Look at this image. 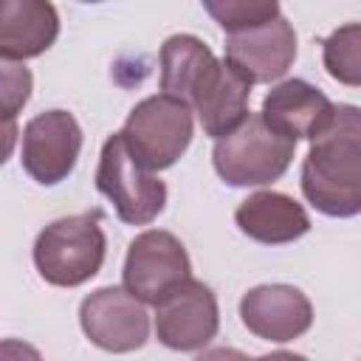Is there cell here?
Returning a JSON list of instances; mask_svg holds the SVG:
<instances>
[{
  "label": "cell",
  "instance_id": "obj_19",
  "mask_svg": "<svg viewBox=\"0 0 361 361\" xmlns=\"http://www.w3.org/2000/svg\"><path fill=\"white\" fill-rule=\"evenodd\" d=\"M31 96V73L20 62H3V113L6 124L14 121L17 110L28 102Z\"/></svg>",
  "mask_w": 361,
  "mask_h": 361
},
{
  "label": "cell",
  "instance_id": "obj_17",
  "mask_svg": "<svg viewBox=\"0 0 361 361\" xmlns=\"http://www.w3.org/2000/svg\"><path fill=\"white\" fill-rule=\"evenodd\" d=\"M322 62L336 82L361 87V23L338 25L322 42Z\"/></svg>",
  "mask_w": 361,
  "mask_h": 361
},
{
  "label": "cell",
  "instance_id": "obj_4",
  "mask_svg": "<svg viewBox=\"0 0 361 361\" xmlns=\"http://www.w3.org/2000/svg\"><path fill=\"white\" fill-rule=\"evenodd\" d=\"M296 141L279 135L251 113L231 135L214 141L212 164L228 186H265L279 180L293 161Z\"/></svg>",
  "mask_w": 361,
  "mask_h": 361
},
{
  "label": "cell",
  "instance_id": "obj_15",
  "mask_svg": "<svg viewBox=\"0 0 361 361\" xmlns=\"http://www.w3.org/2000/svg\"><path fill=\"white\" fill-rule=\"evenodd\" d=\"M59 37V17L42 0H3L0 6V56L23 62L39 56Z\"/></svg>",
  "mask_w": 361,
  "mask_h": 361
},
{
  "label": "cell",
  "instance_id": "obj_7",
  "mask_svg": "<svg viewBox=\"0 0 361 361\" xmlns=\"http://www.w3.org/2000/svg\"><path fill=\"white\" fill-rule=\"evenodd\" d=\"M79 324L85 336L107 353H133L149 338V313L127 288H99L79 305Z\"/></svg>",
  "mask_w": 361,
  "mask_h": 361
},
{
  "label": "cell",
  "instance_id": "obj_12",
  "mask_svg": "<svg viewBox=\"0 0 361 361\" xmlns=\"http://www.w3.org/2000/svg\"><path fill=\"white\" fill-rule=\"evenodd\" d=\"M259 116L279 135L299 141H316L336 118V104L305 79H285L274 85L265 99Z\"/></svg>",
  "mask_w": 361,
  "mask_h": 361
},
{
  "label": "cell",
  "instance_id": "obj_10",
  "mask_svg": "<svg viewBox=\"0 0 361 361\" xmlns=\"http://www.w3.org/2000/svg\"><path fill=\"white\" fill-rule=\"evenodd\" d=\"M248 96H251V82L223 56V59H214L203 71L186 104L197 113L203 133L220 141L231 135L251 116Z\"/></svg>",
  "mask_w": 361,
  "mask_h": 361
},
{
  "label": "cell",
  "instance_id": "obj_9",
  "mask_svg": "<svg viewBox=\"0 0 361 361\" xmlns=\"http://www.w3.org/2000/svg\"><path fill=\"white\" fill-rule=\"evenodd\" d=\"M220 327L217 296L200 279H186L161 305H155V336L178 353L203 350Z\"/></svg>",
  "mask_w": 361,
  "mask_h": 361
},
{
  "label": "cell",
  "instance_id": "obj_22",
  "mask_svg": "<svg viewBox=\"0 0 361 361\" xmlns=\"http://www.w3.org/2000/svg\"><path fill=\"white\" fill-rule=\"evenodd\" d=\"M257 361H307V358H305V355H299V353L276 350V353H268V355H262V358H257Z\"/></svg>",
  "mask_w": 361,
  "mask_h": 361
},
{
  "label": "cell",
  "instance_id": "obj_3",
  "mask_svg": "<svg viewBox=\"0 0 361 361\" xmlns=\"http://www.w3.org/2000/svg\"><path fill=\"white\" fill-rule=\"evenodd\" d=\"M195 110L169 93H155L141 99L124 127V144L133 152V158L147 166L149 172L169 169L192 144L195 135Z\"/></svg>",
  "mask_w": 361,
  "mask_h": 361
},
{
  "label": "cell",
  "instance_id": "obj_13",
  "mask_svg": "<svg viewBox=\"0 0 361 361\" xmlns=\"http://www.w3.org/2000/svg\"><path fill=\"white\" fill-rule=\"evenodd\" d=\"M226 59L251 82L265 85L288 73V68L296 59V31L293 25L279 14L276 20L231 34L226 39Z\"/></svg>",
  "mask_w": 361,
  "mask_h": 361
},
{
  "label": "cell",
  "instance_id": "obj_16",
  "mask_svg": "<svg viewBox=\"0 0 361 361\" xmlns=\"http://www.w3.org/2000/svg\"><path fill=\"white\" fill-rule=\"evenodd\" d=\"M214 59L217 56L212 54V48L195 34H172L161 45V93L186 102L192 87Z\"/></svg>",
  "mask_w": 361,
  "mask_h": 361
},
{
  "label": "cell",
  "instance_id": "obj_8",
  "mask_svg": "<svg viewBox=\"0 0 361 361\" xmlns=\"http://www.w3.org/2000/svg\"><path fill=\"white\" fill-rule=\"evenodd\" d=\"M82 149V127L68 110H45L23 130L20 161L23 169L42 186L65 180Z\"/></svg>",
  "mask_w": 361,
  "mask_h": 361
},
{
  "label": "cell",
  "instance_id": "obj_14",
  "mask_svg": "<svg viewBox=\"0 0 361 361\" xmlns=\"http://www.w3.org/2000/svg\"><path fill=\"white\" fill-rule=\"evenodd\" d=\"M237 228L262 243V245H285L310 231V217L302 203L282 192H254L234 209Z\"/></svg>",
  "mask_w": 361,
  "mask_h": 361
},
{
  "label": "cell",
  "instance_id": "obj_21",
  "mask_svg": "<svg viewBox=\"0 0 361 361\" xmlns=\"http://www.w3.org/2000/svg\"><path fill=\"white\" fill-rule=\"evenodd\" d=\"M195 361H251V358L234 347H212V350H203Z\"/></svg>",
  "mask_w": 361,
  "mask_h": 361
},
{
  "label": "cell",
  "instance_id": "obj_18",
  "mask_svg": "<svg viewBox=\"0 0 361 361\" xmlns=\"http://www.w3.org/2000/svg\"><path fill=\"white\" fill-rule=\"evenodd\" d=\"M203 8L228 37L259 28L279 17V6L274 0H206Z\"/></svg>",
  "mask_w": 361,
  "mask_h": 361
},
{
  "label": "cell",
  "instance_id": "obj_1",
  "mask_svg": "<svg viewBox=\"0 0 361 361\" xmlns=\"http://www.w3.org/2000/svg\"><path fill=\"white\" fill-rule=\"evenodd\" d=\"M302 195L327 217L361 214V107L336 104L333 124L310 141Z\"/></svg>",
  "mask_w": 361,
  "mask_h": 361
},
{
  "label": "cell",
  "instance_id": "obj_5",
  "mask_svg": "<svg viewBox=\"0 0 361 361\" xmlns=\"http://www.w3.org/2000/svg\"><path fill=\"white\" fill-rule=\"evenodd\" d=\"M96 189L113 203L118 220L127 226H147L166 206V183L133 158L121 133H113L102 147Z\"/></svg>",
  "mask_w": 361,
  "mask_h": 361
},
{
  "label": "cell",
  "instance_id": "obj_2",
  "mask_svg": "<svg viewBox=\"0 0 361 361\" xmlns=\"http://www.w3.org/2000/svg\"><path fill=\"white\" fill-rule=\"evenodd\" d=\"M107 237L99 212L68 214L48 223L34 243L39 276L56 288H76L93 279L104 262Z\"/></svg>",
  "mask_w": 361,
  "mask_h": 361
},
{
  "label": "cell",
  "instance_id": "obj_11",
  "mask_svg": "<svg viewBox=\"0 0 361 361\" xmlns=\"http://www.w3.org/2000/svg\"><path fill=\"white\" fill-rule=\"evenodd\" d=\"M243 324L265 341H293L313 324L310 299L293 285H257L240 299Z\"/></svg>",
  "mask_w": 361,
  "mask_h": 361
},
{
  "label": "cell",
  "instance_id": "obj_6",
  "mask_svg": "<svg viewBox=\"0 0 361 361\" xmlns=\"http://www.w3.org/2000/svg\"><path fill=\"white\" fill-rule=\"evenodd\" d=\"M124 288L144 305H161L175 288L192 279V262L183 243L164 228L141 231L124 257Z\"/></svg>",
  "mask_w": 361,
  "mask_h": 361
},
{
  "label": "cell",
  "instance_id": "obj_20",
  "mask_svg": "<svg viewBox=\"0 0 361 361\" xmlns=\"http://www.w3.org/2000/svg\"><path fill=\"white\" fill-rule=\"evenodd\" d=\"M0 361H42L37 347L17 341V338H3L0 341Z\"/></svg>",
  "mask_w": 361,
  "mask_h": 361
}]
</instances>
